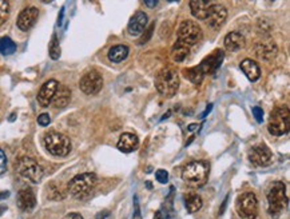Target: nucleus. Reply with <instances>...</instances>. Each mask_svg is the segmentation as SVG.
I'll return each mask as SVG.
<instances>
[{
    "mask_svg": "<svg viewBox=\"0 0 290 219\" xmlns=\"http://www.w3.org/2000/svg\"><path fill=\"white\" fill-rule=\"evenodd\" d=\"M210 166L203 160H194L187 164L182 171V179L189 187L198 189L207 182Z\"/></svg>",
    "mask_w": 290,
    "mask_h": 219,
    "instance_id": "1",
    "label": "nucleus"
},
{
    "mask_svg": "<svg viewBox=\"0 0 290 219\" xmlns=\"http://www.w3.org/2000/svg\"><path fill=\"white\" fill-rule=\"evenodd\" d=\"M155 87L162 97L173 98L179 88L178 72L173 68H163L155 78Z\"/></svg>",
    "mask_w": 290,
    "mask_h": 219,
    "instance_id": "2",
    "label": "nucleus"
},
{
    "mask_svg": "<svg viewBox=\"0 0 290 219\" xmlns=\"http://www.w3.org/2000/svg\"><path fill=\"white\" fill-rule=\"evenodd\" d=\"M96 183H98V178H96L95 174H80V175H76L75 178H72L70 180V183H68V193L74 198H87L92 193V190L95 189Z\"/></svg>",
    "mask_w": 290,
    "mask_h": 219,
    "instance_id": "3",
    "label": "nucleus"
},
{
    "mask_svg": "<svg viewBox=\"0 0 290 219\" xmlns=\"http://www.w3.org/2000/svg\"><path fill=\"white\" fill-rule=\"evenodd\" d=\"M45 147L54 157H66L71 151V140L63 134L51 131L45 135Z\"/></svg>",
    "mask_w": 290,
    "mask_h": 219,
    "instance_id": "4",
    "label": "nucleus"
},
{
    "mask_svg": "<svg viewBox=\"0 0 290 219\" xmlns=\"http://www.w3.org/2000/svg\"><path fill=\"white\" fill-rule=\"evenodd\" d=\"M268 204L271 215H278L288 206L286 187L282 182H274L268 191Z\"/></svg>",
    "mask_w": 290,
    "mask_h": 219,
    "instance_id": "5",
    "label": "nucleus"
},
{
    "mask_svg": "<svg viewBox=\"0 0 290 219\" xmlns=\"http://www.w3.org/2000/svg\"><path fill=\"white\" fill-rule=\"evenodd\" d=\"M290 128V114L288 107H278L271 112L268 131L274 137H282L289 133Z\"/></svg>",
    "mask_w": 290,
    "mask_h": 219,
    "instance_id": "6",
    "label": "nucleus"
},
{
    "mask_svg": "<svg viewBox=\"0 0 290 219\" xmlns=\"http://www.w3.org/2000/svg\"><path fill=\"white\" fill-rule=\"evenodd\" d=\"M235 210L241 219H255L258 215V200L253 193H244L237 198Z\"/></svg>",
    "mask_w": 290,
    "mask_h": 219,
    "instance_id": "7",
    "label": "nucleus"
},
{
    "mask_svg": "<svg viewBox=\"0 0 290 219\" xmlns=\"http://www.w3.org/2000/svg\"><path fill=\"white\" fill-rule=\"evenodd\" d=\"M16 170L22 177L31 180L32 183H39L43 178V174H45L43 168L40 167V164L36 162L35 159L30 158V157L20 158L16 163Z\"/></svg>",
    "mask_w": 290,
    "mask_h": 219,
    "instance_id": "8",
    "label": "nucleus"
},
{
    "mask_svg": "<svg viewBox=\"0 0 290 219\" xmlns=\"http://www.w3.org/2000/svg\"><path fill=\"white\" fill-rule=\"evenodd\" d=\"M202 30L201 27L191 20H185L180 23L179 28H178V41L185 43L186 46H194L198 41L202 39Z\"/></svg>",
    "mask_w": 290,
    "mask_h": 219,
    "instance_id": "9",
    "label": "nucleus"
},
{
    "mask_svg": "<svg viewBox=\"0 0 290 219\" xmlns=\"http://www.w3.org/2000/svg\"><path fill=\"white\" fill-rule=\"evenodd\" d=\"M79 87L82 92H85L87 95H95L103 87V78L95 70L89 71L80 79Z\"/></svg>",
    "mask_w": 290,
    "mask_h": 219,
    "instance_id": "10",
    "label": "nucleus"
},
{
    "mask_svg": "<svg viewBox=\"0 0 290 219\" xmlns=\"http://www.w3.org/2000/svg\"><path fill=\"white\" fill-rule=\"evenodd\" d=\"M249 159L254 166L264 167V166H269L273 162V153L265 144H258V146L251 147L249 151Z\"/></svg>",
    "mask_w": 290,
    "mask_h": 219,
    "instance_id": "11",
    "label": "nucleus"
},
{
    "mask_svg": "<svg viewBox=\"0 0 290 219\" xmlns=\"http://www.w3.org/2000/svg\"><path fill=\"white\" fill-rule=\"evenodd\" d=\"M226 18H227V10L225 5L222 4H213L210 8V12L206 18L207 26L213 30H220L221 27L225 24Z\"/></svg>",
    "mask_w": 290,
    "mask_h": 219,
    "instance_id": "12",
    "label": "nucleus"
},
{
    "mask_svg": "<svg viewBox=\"0 0 290 219\" xmlns=\"http://www.w3.org/2000/svg\"><path fill=\"white\" fill-rule=\"evenodd\" d=\"M38 16H39V10L36 7H27V8H24L20 12L19 16H18V20H16V24L19 27V30H31L36 23V20H38Z\"/></svg>",
    "mask_w": 290,
    "mask_h": 219,
    "instance_id": "13",
    "label": "nucleus"
},
{
    "mask_svg": "<svg viewBox=\"0 0 290 219\" xmlns=\"http://www.w3.org/2000/svg\"><path fill=\"white\" fill-rule=\"evenodd\" d=\"M223 51L222 50H215L211 55L206 56L203 60L201 61V64L198 66L201 67L202 72L205 75H209V74H214L218 68L222 64V60H223Z\"/></svg>",
    "mask_w": 290,
    "mask_h": 219,
    "instance_id": "14",
    "label": "nucleus"
},
{
    "mask_svg": "<svg viewBox=\"0 0 290 219\" xmlns=\"http://www.w3.org/2000/svg\"><path fill=\"white\" fill-rule=\"evenodd\" d=\"M58 86H59V83L56 82L55 79H50L42 86V88L38 92V102H39L40 106H43V107L50 106L51 102H52V98H54L56 90H58Z\"/></svg>",
    "mask_w": 290,
    "mask_h": 219,
    "instance_id": "15",
    "label": "nucleus"
},
{
    "mask_svg": "<svg viewBox=\"0 0 290 219\" xmlns=\"http://www.w3.org/2000/svg\"><path fill=\"white\" fill-rule=\"evenodd\" d=\"M147 21H149V18H147L145 12L138 11L135 15L131 18L130 21H129V26H127L129 34L131 36L140 35L145 31L146 26H147Z\"/></svg>",
    "mask_w": 290,
    "mask_h": 219,
    "instance_id": "16",
    "label": "nucleus"
},
{
    "mask_svg": "<svg viewBox=\"0 0 290 219\" xmlns=\"http://www.w3.org/2000/svg\"><path fill=\"white\" fill-rule=\"evenodd\" d=\"M18 206L24 213H30L35 209L36 197L34 191L31 189L20 190L19 194H18Z\"/></svg>",
    "mask_w": 290,
    "mask_h": 219,
    "instance_id": "17",
    "label": "nucleus"
},
{
    "mask_svg": "<svg viewBox=\"0 0 290 219\" xmlns=\"http://www.w3.org/2000/svg\"><path fill=\"white\" fill-rule=\"evenodd\" d=\"M245 36L242 35L241 32H237V31H233L230 34H227L225 36V40H223L225 48L230 52H237L242 50L245 47Z\"/></svg>",
    "mask_w": 290,
    "mask_h": 219,
    "instance_id": "18",
    "label": "nucleus"
},
{
    "mask_svg": "<svg viewBox=\"0 0 290 219\" xmlns=\"http://www.w3.org/2000/svg\"><path fill=\"white\" fill-rule=\"evenodd\" d=\"M116 146H118V148L122 153H133V151H135L136 148L139 147V139H138L135 134L125 133L120 135Z\"/></svg>",
    "mask_w": 290,
    "mask_h": 219,
    "instance_id": "19",
    "label": "nucleus"
},
{
    "mask_svg": "<svg viewBox=\"0 0 290 219\" xmlns=\"http://www.w3.org/2000/svg\"><path fill=\"white\" fill-rule=\"evenodd\" d=\"M213 1H207V0H193L190 1V10L191 14L194 18L200 19V20H206V18L210 12Z\"/></svg>",
    "mask_w": 290,
    "mask_h": 219,
    "instance_id": "20",
    "label": "nucleus"
},
{
    "mask_svg": "<svg viewBox=\"0 0 290 219\" xmlns=\"http://www.w3.org/2000/svg\"><path fill=\"white\" fill-rule=\"evenodd\" d=\"M71 100V91L68 87L63 86V84H59L58 86V90H56L55 95L52 98V104L54 107L56 108H63L66 107Z\"/></svg>",
    "mask_w": 290,
    "mask_h": 219,
    "instance_id": "21",
    "label": "nucleus"
},
{
    "mask_svg": "<svg viewBox=\"0 0 290 219\" xmlns=\"http://www.w3.org/2000/svg\"><path fill=\"white\" fill-rule=\"evenodd\" d=\"M241 70L244 71V74L247 77V79L250 82H255V80L260 79V67H258V64L254 60H251V59H245V60L241 61Z\"/></svg>",
    "mask_w": 290,
    "mask_h": 219,
    "instance_id": "22",
    "label": "nucleus"
},
{
    "mask_svg": "<svg viewBox=\"0 0 290 219\" xmlns=\"http://www.w3.org/2000/svg\"><path fill=\"white\" fill-rule=\"evenodd\" d=\"M190 52V47L186 46L182 41H177L171 48V59L177 63H182Z\"/></svg>",
    "mask_w": 290,
    "mask_h": 219,
    "instance_id": "23",
    "label": "nucleus"
},
{
    "mask_svg": "<svg viewBox=\"0 0 290 219\" xmlns=\"http://www.w3.org/2000/svg\"><path fill=\"white\" fill-rule=\"evenodd\" d=\"M129 55V47L125 44H116V46L111 47L109 51V59L112 63H120L123 61Z\"/></svg>",
    "mask_w": 290,
    "mask_h": 219,
    "instance_id": "24",
    "label": "nucleus"
},
{
    "mask_svg": "<svg viewBox=\"0 0 290 219\" xmlns=\"http://www.w3.org/2000/svg\"><path fill=\"white\" fill-rule=\"evenodd\" d=\"M183 199H185L186 209H187V211L191 213V214H194V213H197V211H200V210L202 209V199H201V197L198 194H187V195H185V198Z\"/></svg>",
    "mask_w": 290,
    "mask_h": 219,
    "instance_id": "25",
    "label": "nucleus"
},
{
    "mask_svg": "<svg viewBox=\"0 0 290 219\" xmlns=\"http://www.w3.org/2000/svg\"><path fill=\"white\" fill-rule=\"evenodd\" d=\"M183 75L187 80H190L193 84H201L202 80H203V78H205V74L202 72L200 66H194L190 67V68H186L183 70Z\"/></svg>",
    "mask_w": 290,
    "mask_h": 219,
    "instance_id": "26",
    "label": "nucleus"
},
{
    "mask_svg": "<svg viewBox=\"0 0 290 219\" xmlns=\"http://www.w3.org/2000/svg\"><path fill=\"white\" fill-rule=\"evenodd\" d=\"M16 51V44L11 40L8 36L0 39V54L1 55H12Z\"/></svg>",
    "mask_w": 290,
    "mask_h": 219,
    "instance_id": "27",
    "label": "nucleus"
},
{
    "mask_svg": "<svg viewBox=\"0 0 290 219\" xmlns=\"http://www.w3.org/2000/svg\"><path fill=\"white\" fill-rule=\"evenodd\" d=\"M47 197L51 200H60L65 198V194L62 193V190L56 183H50L47 186Z\"/></svg>",
    "mask_w": 290,
    "mask_h": 219,
    "instance_id": "28",
    "label": "nucleus"
},
{
    "mask_svg": "<svg viewBox=\"0 0 290 219\" xmlns=\"http://www.w3.org/2000/svg\"><path fill=\"white\" fill-rule=\"evenodd\" d=\"M48 51H50L51 59L56 60V59H59L60 58V46H59V40H58L56 35L52 36V39H51L50 50H48Z\"/></svg>",
    "mask_w": 290,
    "mask_h": 219,
    "instance_id": "29",
    "label": "nucleus"
},
{
    "mask_svg": "<svg viewBox=\"0 0 290 219\" xmlns=\"http://www.w3.org/2000/svg\"><path fill=\"white\" fill-rule=\"evenodd\" d=\"M10 16V3L5 0H0V26L4 24Z\"/></svg>",
    "mask_w": 290,
    "mask_h": 219,
    "instance_id": "30",
    "label": "nucleus"
},
{
    "mask_svg": "<svg viewBox=\"0 0 290 219\" xmlns=\"http://www.w3.org/2000/svg\"><path fill=\"white\" fill-rule=\"evenodd\" d=\"M266 52L269 54V58H273V56L275 55V52H277V48H275L274 44H273V46H271V44H269V46H261V50H258L257 54H258L260 58L265 59Z\"/></svg>",
    "mask_w": 290,
    "mask_h": 219,
    "instance_id": "31",
    "label": "nucleus"
},
{
    "mask_svg": "<svg viewBox=\"0 0 290 219\" xmlns=\"http://www.w3.org/2000/svg\"><path fill=\"white\" fill-rule=\"evenodd\" d=\"M155 178L156 180L159 182V183H167V180H169V173L166 171V170H158L156 173H155Z\"/></svg>",
    "mask_w": 290,
    "mask_h": 219,
    "instance_id": "32",
    "label": "nucleus"
},
{
    "mask_svg": "<svg viewBox=\"0 0 290 219\" xmlns=\"http://www.w3.org/2000/svg\"><path fill=\"white\" fill-rule=\"evenodd\" d=\"M7 170V157L3 150H0V175L5 173Z\"/></svg>",
    "mask_w": 290,
    "mask_h": 219,
    "instance_id": "33",
    "label": "nucleus"
},
{
    "mask_svg": "<svg viewBox=\"0 0 290 219\" xmlns=\"http://www.w3.org/2000/svg\"><path fill=\"white\" fill-rule=\"evenodd\" d=\"M38 123H39L40 126H43V127L48 126L51 123L50 115H48V114H42V115H39V118H38Z\"/></svg>",
    "mask_w": 290,
    "mask_h": 219,
    "instance_id": "34",
    "label": "nucleus"
},
{
    "mask_svg": "<svg viewBox=\"0 0 290 219\" xmlns=\"http://www.w3.org/2000/svg\"><path fill=\"white\" fill-rule=\"evenodd\" d=\"M253 115H254L257 122L262 123V120H264V111H262V108L253 107Z\"/></svg>",
    "mask_w": 290,
    "mask_h": 219,
    "instance_id": "35",
    "label": "nucleus"
},
{
    "mask_svg": "<svg viewBox=\"0 0 290 219\" xmlns=\"http://www.w3.org/2000/svg\"><path fill=\"white\" fill-rule=\"evenodd\" d=\"M134 204H135V211H134V215H133V219H142V215H140L139 211V204H138V198H134Z\"/></svg>",
    "mask_w": 290,
    "mask_h": 219,
    "instance_id": "36",
    "label": "nucleus"
},
{
    "mask_svg": "<svg viewBox=\"0 0 290 219\" xmlns=\"http://www.w3.org/2000/svg\"><path fill=\"white\" fill-rule=\"evenodd\" d=\"M96 219H111V214L109 211H102L100 214L96 215Z\"/></svg>",
    "mask_w": 290,
    "mask_h": 219,
    "instance_id": "37",
    "label": "nucleus"
},
{
    "mask_svg": "<svg viewBox=\"0 0 290 219\" xmlns=\"http://www.w3.org/2000/svg\"><path fill=\"white\" fill-rule=\"evenodd\" d=\"M63 219H83V217L80 214H75V213H71V214H67Z\"/></svg>",
    "mask_w": 290,
    "mask_h": 219,
    "instance_id": "38",
    "label": "nucleus"
},
{
    "mask_svg": "<svg viewBox=\"0 0 290 219\" xmlns=\"http://www.w3.org/2000/svg\"><path fill=\"white\" fill-rule=\"evenodd\" d=\"M145 4L149 7V8H154L156 5V0H145Z\"/></svg>",
    "mask_w": 290,
    "mask_h": 219,
    "instance_id": "39",
    "label": "nucleus"
},
{
    "mask_svg": "<svg viewBox=\"0 0 290 219\" xmlns=\"http://www.w3.org/2000/svg\"><path fill=\"white\" fill-rule=\"evenodd\" d=\"M154 219H163V215H162V213H160V210L159 211H156V214H155Z\"/></svg>",
    "mask_w": 290,
    "mask_h": 219,
    "instance_id": "40",
    "label": "nucleus"
}]
</instances>
